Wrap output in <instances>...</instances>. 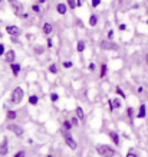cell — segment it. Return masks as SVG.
Returning <instances> with one entry per match:
<instances>
[{
    "label": "cell",
    "instance_id": "cell-1",
    "mask_svg": "<svg viewBox=\"0 0 148 157\" xmlns=\"http://www.w3.org/2000/svg\"><path fill=\"white\" fill-rule=\"evenodd\" d=\"M96 151L101 157H114L115 156V150L112 147L106 146V144H99L96 146Z\"/></svg>",
    "mask_w": 148,
    "mask_h": 157
},
{
    "label": "cell",
    "instance_id": "cell-2",
    "mask_svg": "<svg viewBox=\"0 0 148 157\" xmlns=\"http://www.w3.org/2000/svg\"><path fill=\"white\" fill-rule=\"evenodd\" d=\"M12 102H14V104H20L22 102V100H23V90H22L20 87H17V88H14L13 92H12Z\"/></svg>",
    "mask_w": 148,
    "mask_h": 157
},
{
    "label": "cell",
    "instance_id": "cell-3",
    "mask_svg": "<svg viewBox=\"0 0 148 157\" xmlns=\"http://www.w3.org/2000/svg\"><path fill=\"white\" fill-rule=\"evenodd\" d=\"M12 4V9H13L14 14H17V16H23V6H22L20 2H17V0H9Z\"/></svg>",
    "mask_w": 148,
    "mask_h": 157
},
{
    "label": "cell",
    "instance_id": "cell-4",
    "mask_svg": "<svg viewBox=\"0 0 148 157\" xmlns=\"http://www.w3.org/2000/svg\"><path fill=\"white\" fill-rule=\"evenodd\" d=\"M7 128H9V130H10V131H12V133H14L16 135H22V134H23V128H22L20 125H16V124H10V125H9Z\"/></svg>",
    "mask_w": 148,
    "mask_h": 157
},
{
    "label": "cell",
    "instance_id": "cell-5",
    "mask_svg": "<svg viewBox=\"0 0 148 157\" xmlns=\"http://www.w3.org/2000/svg\"><path fill=\"white\" fill-rule=\"evenodd\" d=\"M6 32H7L9 35H12V36L20 35V29L17 26H7V27H6Z\"/></svg>",
    "mask_w": 148,
    "mask_h": 157
},
{
    "label": "cell",
    "instance_id": "cell-6",
    "mask_svg": "<svg viewBox=\"0 0 148 157\" xmlns=\"http://www.w3.org/2000/svg\"><path fill=\"white\" fill-rule=\"evenodd\" d=\"M14 58H16V53H14V51H9V52H6V55H4V61L7 63H13L14 62Z\"/></svg>",
    "mask_w": 148,
    "mask_h": 157
},
{
    "label": "cell",
    "instance_id": "cell-7",
    "mask_svg": "<svg viewBox=\"0 0 148 157\" xmlns=\"http://www.w3.org/2000/svg\"><path fill=\"white\" fill-rule=\"evenodd\" d=\"M65 141H66V144H68V147H69V149H72V150L76 149V141L73 140L70 135H65Z\"/></svg>",
    "mask_w": 148,
    "mask_h": 157
},
{
    "label": "cell",
    "instance_id": "cell-8",
    "mask_svg": "<svg viewBox=\"0 0 148 157\" xmlns=\"http://www.w3.org/2000/svg\"><path fill=\"white\" fill-rule=\"evenodd\" d=\"M109 137H111V140H112L114 144H119V135H118V133H115V131H109Z\"/></svg>",
    "mask_w": 148,
    "mask_h": 157
},
{
    "label": "cell",
    "instance_id": "cell-9",
    "mask_svg": "<svg viewBox=\"0 0 148 157\" xmlns=\"http://www.w3.org/2000/svg\"><path fill=\"white\" fill-rule=\"evenodd\" d=\"M101 48H104V49H115L116 48V46L115 45H114V43H111V42H109V39H108V41L105 42V41H104L102 42V43H101Z\"/></svg>",
    "mask_w": 148,
    "mask_h": 157
},
{
    "label": "cell",
    "instance_id": "cell-10",
    "mask_svg": "<svg viewBox=\"0 0 148 157\" xmlns=\"http://www.w3.org/2000/svg\"><path fill=\"white\" fill-rule=\"evenodd\" d=\"M10 66H12V72H13V75L16 76V75H19V72H20V65L19 63H10Z\"/></svg>",
    "mask_w": 148,
    "mask_h": 157
},
{
    "label": "cell",
    "instance_id": "cell-11",
    "mask_svg": "<svg viewBox=\"0 0 148 157\" xmlns=\"http://www.w3.org/2000/svg\"><path fill=\"white\" fill-rule=\"evenodd\" d=\"M6 153H7V138H3V144L0 147V154L4 156Z\"/></svg>",
    "mask_w": 148,
    "mask_h": 157
},
{
    "label": "cell",
    "instance_id": "cell-12",
    "mask_svg": "<svg viewBox=\"0 0 148 157\" xmlns=\"http://www.w3.org/2000/svg\"><path fill=\"white\" fill-rule=\"evenodd\" d=\"M145 114H147V111H145V105H144V104H141L140 110H138L137 117H138V118H144V117H145Z\"/></svg>",
    "mask_w": 148,
    "mask_h": 157
},
{
    "label": "cell",
    "instance_id": "cell-13",
    "mask_svg": "<svg viewBox=\"0 0 148 157\" xmlns=\"http://www.w3.org/2000/svg\"><path fill=\"white\" fill-rule=\"evenodd\" d=\"M52 24L50 23H45L43 24V33H45V35H50L52 33Z\"/></svg>",
    "mask_w": 148,
    "mask_h": 157
},
{
    "label": "cell",
    "instance_id": "cell-14",
    "mask_svg": "<svg viewBox=\"0 0 148 157\" xmlns=\"http://www.w3.org/2000/svg\"><path fill=\"white\" fill-rule=\"evenodd\" d=\"M56 10H58V13L65 14V13H66V4H63V3H59V4L56 6Z\"/></svg>",
    "mask_w": 148,
    "mask_h": 157
},
{
    "label": "cell",
    "instance_id": "cell-15",
    "mask_svg": "<svg viewBox=\"0 0 148 157\" xmlns=\"http://www.w3.org/2000/svg\"><path fill=\"white\" fill-rule=\"evenodd\" d=\"M76 117H78L81 121H84L85 118V114H84V110L81 108V107H76Z\"/></svg>",
    "mask_w": 148,
    "mask_h": 157
},
{
    "label": "cell",
    "instance_id": "cell-16",
    "mask_svg": "<svg viewBox=\"0 0 148 157\" xmlns=\"http://www.w3.org/2000/svg\"><path fill=\"white\" fill-rule=\"evenodd\" d=\"M38 101H39V98L36 97V95H30V97H29V102L32 104V105H36Z\"/></svg>",
    "mask_w": 148,
    "mask_h": 157
},
{
    "label": "cell",
    "instance_id": "cell-17",
    "mask_svg": "<svg viewBox=\"0 0 148 157\" xmlns=\"http://www.w3.org/2000/svg\"><path fill=\"white\" fill-rule=\"evenodd\" d=\"M96 23H98V17L95 16V14H92V16L89 17V24H91V26H95Z\"/></svg>",
    "mask_w": 148,
    "mask_h": 157
},
{
    "label": "cell",
    "instance_id": "cell-18",
    "mask_svg": "<svg viewBox=\"0 0 148 157\" xmlns=\"http://www.w3.org/2000/svg\"><path fill=\"white\" fill-rule=\"evenodd\" d=\"M6 117H7L9 120H14L17 117V114H16V111H7V114H6Z\"/></svg>",
    "mask_w": 148,
    "mask_h": 157
},
{
    "label": "cell",
    "instance_id": "cell-19",
    "mask_svg": "<svg viewBox=\"0 0 148 157\" xmlns=\"http://www.w3.org/2000/svg\"><path fill=\"white\" fill-rule=\"evenodd\" d=\"M72 122H70V121H68V120H66V121H63V130H70V128H72Z\"/></svg>",
    "mask_w": 148,
    "mask_h": 157
},
{
    "label": "cell",
    "instance_id": "cell-20",
    "mask_svg": "<svg viewBox=\"0 0 148 157\" xmlns=\"http://www.w3.org/2000/svg\"><path fill=\"white\" fill-rule=\"evenodd\" d=\"M84 49H85V42L79 41L78 42V52H84Z\"/></svg>",
    "mask_w": 148,
    "mask_h": 157
},
{
    "label": "cell",
    "instance_id": "cell-21",
    "mask_svg": "<svg viewBox=\"0 0 148 157\" xmlns=\"http://www.w3.org/2000/svg\"><path fill=\"white\" fill-rule=\"evenodd\" d=\"M105 73H106V65L105 63H102V66H101V78H104V76H105Z\"/></svg>",
    "mask_w": 148,
    "mask_h": 157
},
{
    "label": "cell",
    "instance_id": "cell-22",
    "mask_svg": "<svg viewBox=\"0 0 148 157\" xmlns=\"http://www.w3.org/2000/svg\"><path fill=\"white\" fill-rule=\"evenodd\" d=\"M66 2H68V4H69V7H72V9L78 7V6H76V0H66Z\"/></svg>",
    "mask_w": 148,
    "mask_h": 157
},
{
    "label": "cell",
    "instance_id": "cell-23",
    "mask_svg": "<svg viewBox=\"0 0 148 157\" xmlns=\"http://www.w3.org/2000/svg\"><path fill=\"white\" fill-rule=\"evenodd\" d=\"M112 102H114V108H119V107H121V101H119L118 98H116V100H114Z\"/></svg>",
    "mask_w": 148,
    "mask_h": 157
},
{
    "label": "cell",
    "instance_id": "cell-24",
    "mask_svg": "<svg viewBox=\"0 0 148 157\" xmlns=\"http://www.w3.org/2000/svg\"><path fill=\"white\" fill-rule=\"evenodd\" d=\"M49 71H50L52 73H56V72H58V68H56V65H50V66H49Z\"/></svg>",
    "mask_w": 148,
    "mask_h": 157
},
{
    "label": "cell",
    "instance_id": "cell-25",
    "mask_svg": "<svg viewBox=\"0 0 148 157\" xmlns=\"http://www.w3.org/2000/svg\"><path fill=\"white\" fill-rule=\"evenodd\" d=\"M13 157H26V153H24V151H17Z\"/></svg>",
    "mask_w": 148,
    "mask_h": 157
},
{
    "label": "cell",
    "instance_id": "cell-26",
    "mask_svg": "<svg viewBox=\"0 0 148 157\" xmlns=\"http://www.w3.org/2000/svg\"><path fill=\"white\" fill-rule=\"evenodd\" d=\"M72 65H73V63L70 62V61H66V62H63V66H65V68H72Z\"/></svg>",
    "mask_w": 148,
    "mask_h": 157
},
{
    "label": "cell",
    "instance_id": "cell-27",
    "mask_svg": "<svg viewBox=\"0 0 148 157\" xmlns=\"http://www.w3.org/2000/svg\"><path fill=\"white\" fill-rule=\"evenodd\" d=\"M32 9H33V12H36V13H39V12H40V7H39L38 4H33Z\"/></svg>",
    "mask_w": 148,
    "mask_h": 157
},
{
    "label": "cell",
    "instance_id": "cell-28",
    "mask_svg": "<svg viewBox=\"0 0 148 157\" xmlns=\"http://www.w3.org/2000/svg\"><path fill=\"white\" fill-rule=\"evenodd\" d=\"M116 94H119V95H121V98H125V94L122 92L121 88H116Z\"/></svg>",
    "mask_w": 148,
    "mask_h": 157
},
{
    "label": "cell",
    "instance_id": "cell-29",
    "mask_svg": "<svg viewBox=\"0 0 148 157\" xmlns=\"http://www.w3.org/2000/svg\"><path fill=\"white\" fill-rule=\"evenodd\" d=\"M58 98H59V97H58V94H55V92L50 95V100L53 101V102H55V101H58Z\"/></svg>",
    "mask_w": 148,
    "mask_h": 157
},
{
    "label": "cell",
    "instance_id": "cell-30",
    "mask_svg": "<svg viewBox=\"0 0 148 157\" xmlns=\"http://www.w3.org/2000/svg\"><path fill=\"white\" fill-rule=\"evenodd\" d=\"M99 3H101V0H92V6H94V7L99 6Z\"/></svg>",
    "mask_w": 148,
    "mask_h": 157
},
{
    "label": "cell",
    "instance_id": "cell-31",
    "mask_svg": "<svg viewBox=\"0 0 148 157\" xmlns=\"http://www.w3.org/2000/svg\"><path fill=\"white\" fill-rule=\"evenodd\" d=\"M3 53H4V45H3V43H0V56H2Z\"/></svg>",
    "mask_w": 148,
    "mask_h": 157
},
{
    "label": "cell",
    "instance_id": "cell-32",
    "mask_svg": "<svg viewBox=\"0 0 148 157\" xmlns=\"http://www.w3.org/2000/svg\"><path fill=\"white\" fill-rule=\"evenodd\" d=\"M78 120H79L78 117H76V118H75V117H72V121H70V122H72L73 125H76V124H78Z\"/></svg>",
    "mask_w": 148,
    "mask_h": 157
},
{
    "label": "cell",
    "instance_id": "cell-33",
    "mask_svg": "<svg viewBox=\"0 0 148 157\" xmlns=\"http://www.w3.org/2000/svg\"><path fill=\"white\" fill-rule=\"evenodd\" d=\"M125 157H138V156H137V154H135V153L129 151V153H128V154H127V156H125Z\"/></svg>",
    "mask_w": 148,
    "mask_h": 157
},
{
    "label": "cell",
    "instance_id": "cell-34",
    "mask_svg": "<svg viewBox=\"0 0 148 157\" xmlns=\"http://www.w3.org/2000/svg\"><path fill=\"white\" fill-rule=\"evenodd\" d=\"M127 112H128V115H129V117H132V114H134V110H132V108H128V111H127Z\"/></svg>",
    "mask_w": 148,
    "mask_h": 157
},
{
    "label": "cell",
    "instance_id": "cell-35",
    "mask_svg": "<svg viewBox=\"0 0 148 157\" xmlns=\"http://www.w3.org/2000/svg\"><path fill=\"white\" fill-rule=\"evenodd\" d=\"M112 36H114V32H112V30H109V33H108V39L111 41V39H112Z\"/></svg>",
    "mask_w": 148,
    "mask_h": 157
},
{
    "label": "cell",
    "instance_id": "cell-36",
    "mask_svg": "<svg viewBox=\"0 0 148 157\" xmlns=\"http://www.w3.org/2000/svg\"><path fill=\"white\" fill-rule=\"evenodd\" d=\"M127 29V26H125V24H119V30H125Z\"/></svg>",
    "mask_w": 148,
    "mask_h": 157
},
{
    "label": "cell",
    "instance_id": "cell-37",
    "mask_svg": "<svg viewBox=\"0 0 148 157\" xmlns=\"http://www.w3.org/2000/svg\"><path fill=\"white\" fill-rule=\"evenodd\" d=\"M95 69V65L94 63H91V65H89V71H94Z\"/></svg>",
    "mask_w": 148,
    "mask_h": 157
},
{
    "label": "cell",
    "instance_id": "cell-38",
    "mask_svg": "<svg viewBox=\"0 0 148 157\" xmlns=\"http://www.w3.org/2000/svg\"><path fill=\"white\" fill-rule=\"evenodd\" d=\"M48 46H49V48L52 46V41H50V39H48Z\"/></svg>",
    "mask_w": 148,
    "mask_h": 157
},
{
    "label": "cell",
    "instance_id": "cell-39",
    "mask_svg": "<svg viewBox=\"0 0 148 157\" xmlns=\"http://www.w3.org/2000/svg\"><path fill=\"white\" fill-rule=\"evenodd\" d=\"M82 4V3H81V0H76V6H78V7H79V6H81Z\"/></svg>",
    "mask_w": 148,
    "mask_h": 157
},
{
    "label": "cell",
    "instance_id": "cell-40",
    "mask_svg": "<svg viewBox=\"0 0 148 157\" xmlns=\"http://www.w3.org/2000/svg\"><path fill=\"white\" fill-rule=\"evenodd\" d=\"M46 2V0H39V3H45Z\"/></svg>",
    "mask_w": 148,
    "mask_h": 157
},
{
    "label": "cell",
    "instance_id": "cell-41",
    "mask_svg": "<svg viewBox=\"0 0 148 157\" xmlns=\"http://www.w3.org/2000/svg\"><path fill=\"white\" fill-rule=\"evenodd\" d=\"M145 59H147V63H148V55H147V58H145Z\"/></svg>",
    "mask_w": 148,
    "mask_h": 157
},
{
    "label": "cell",
    "instance_id": "cell-42",
    "mask_svg": "<svg viewBox=\"0 0 148 157\" xmlns=\"http://www.w3.org/2000/svg\"><path fill=\"white\" fill-rule=\"evenodd\" d=\"M48 157H52V156H48Z\"/></svg>",
    "mask_w": 148,
    "mask_h": 157
},
{
    "label": "cell",
    "instance_id": "cell-43",
    "mask_svg": "<svg viewBox=\"0 0 148 157\" xmlns=\"http://www.w3.org/2000/svg\"><path fill=\"white\" fill-rule=\"evenodd\" d=\"M0 2H3V0H0Z\"/></svg>",
    "mask_w": 148,
    "mask_h": 157
},
{
    "label": "cell",
    "instance_id": "cell-44",
    "mask_svg": "<svg viewBox=\"0 0 148 157\" xmlns=\"http://www.w3.org/2000/svg\"><path fill=\"white\" fill-rule=\"evenodd\" d=\"M147 23H148V22H147Z\"/></svg>",
    "mask_w": 148,
    "mask_h": 157
}]
</instances>
